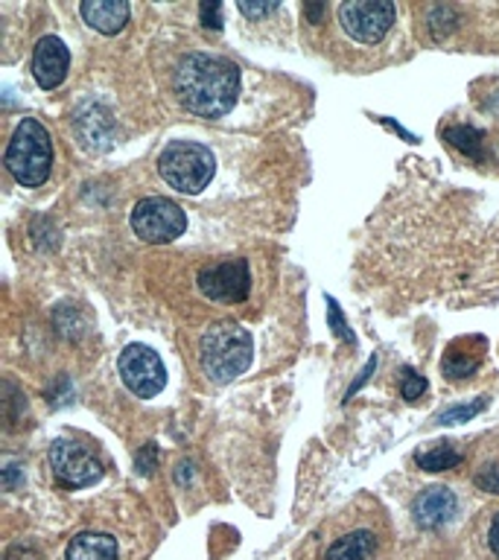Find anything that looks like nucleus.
<instances>
[{
    "mask_svg": "<svg viewBox=\"0 0 499 560\" xmlns=\"http://www.w3.org/2000/svg\"><path fill=\"white\" fill-rule=\"evenodd\" d=\"M473 481H476V488L485 490V493H497L499 497V464H485V467H479L476 470V476H473Z\"/></svg>",
    "mask_w": 499,
    "mask_h": 560,
    "instance_id": "22",
    "label": "nucleus"
},
{
    "mask_svg": "<svg viewBox=\"0 0 499 560\" xmlns=\"http://www.w3.org/2000/svg\"><path fill=\"white\" fill-rule=\"evenodd\" d=\"M444 140L450 143L453 149H459L462 155L473 158V161H485V135L479 129H473V126H446L444 131Z\"/></svg>",
    "mask_w": 499,
    "mask_h": 560,
    "instance_id": "16",
    "label": "nucleus"
},
{
    "mask_svg": "<svg viewBox=\"0 0 499 560\" xmlns=\"http://www.w3.org/2000/svg\"><path fill=\"white\" fill-rule=\"evenodd\" d=\"M120 549L112 534L100 532H82L70 540L65 560H117Z\"/></svg>",
    "mask_w": 499,
    "mask_h": 560,
    "instance_id": "14",
    "label": "nucleus"
},
{
    "mask_svg": "<svg viewBox=\"0 0 499 560\" xmlns=\"http://www.w3.org/2000/svg\"><path fill=\"white\" fill-rule=\"evenodd\" d=\"M53 476L61 488H88L103 476V462L91 446L79 444L73 438H59L50 446Z\"/></svg>",
    "mask_w": 499,
    "mask_h": 560,
    "instance_id": "7",
    "label": "nucleus"
},
{
    "mask_svg": "<svg viewBox=\"0 0 499 560\" xmlns=\"http://www.w3.org/2000/svg\"><path fill=\"white\" fill-rule=\"evenodd\" d=\"M70 70V52L59 35H44L33 50V77L44 91H53L65 82Z\"/></svg>",
    "mask_w": 499,
    "mask_h": 560,
    "instance_id": "10",
    "label": "nucleus"
},
{
    "mask_svg": "<svg viewBox=\"0 0 499 560\" xmlns=\"http://www.w3.org/2000/svg\"><path fill=\"white\" fill-rule=\"evenodd\" d=\"M152 467H155V446L149 444L147 450L138 455V472L149 476V472H152Z\"/></svg>",
    "mask_w": 499,
    "mask_h": 560,
    "instance_id": "25",
    "label": "nucleus"
},
{
    "mask_svg": "<svg viewBox=\"0 0 499 560\" xmlns=\"http://www.w3.org/2000/svg\"><path fill=\"white\" fill-rule=\"evenodd\" d=\"M117 371H120L123 385L135 397H155L158 392H164L166 368L155 350L147 345H129L123 350L117 359Z\"/></svg>",
    "mask_w": 499,
    "mask_h": 560,
    "instance_id": "8",
    "label": "nucleus"
},
{
    "mask_svg": "<svg viewBox=\"0 0 499 560\" xmlns=\"http://www.w3.org/2000/svg\"><path fill=\"white\" fill-rule=\"evenodd\" d=\"M201 295L213 304H243L252 292V271L245 260H222L199 271Z\"/></svg>",
    "mask_w": 499,
    "mask_h": 560,
    "instance_id": "9",
    "label": "nucleus"
},
{
    "mask_svg": "<svg viewBox=\"0 0 499 560\" xmlns=\"http://www.w3.org/2000/svg\"><path fill=\"white\" fill-rule=\"evenodd\" d=\"M201 24L208 26V30H222V3H201L199 7Z\"/></svg>",
    "mask_w": 499,
    "mask_h": 560,
    "instance_id": "23",
    "label": "nucleus"
},
{
    "mask_svg": "<svg viewBox=\"0 0 499 560\" xmlns=\"http://www.w3.org/2000/svg\"><path fill=\"white\" fill-rule=\"evenodd\" d=\"M397 18V7L388 0H348L339 7L341 30L359 44H380Z\"/></svg>",
    "mask_w": 499,
    "mask_h": 560,
    "instance_id": "6",
    "label": "nucleus"
},
{
    "mask_svg": "<svg viewBox=\"0 0 499 560\" xmlns=\"http://www.w3.org/2000/svg\"><path fill=\"white\" fill-rule=\"evenodd\" d=\"M374 368H376V359H371V362H368V365H365V371H362V374H359V380H357V383L350 385L348 397H350V394H357V388H359V385H362V383H365V380H368V374H371V371H374Z\"/></svg>",
    "mask_w": 499,
    "mask_h": 560,
    "instance_id": "28",
    "label": "nucleus"
},
{
    "mask_svg": "<svg viewBox=\"0 0 499 560\" xmlns=\"http://www.w3.org/2000/svg\"><path fill=\"white\" fill-rule=\"evenodd\" d=\"M236 9H240L245 18L257 21V18H266V15H271V12H278L280 3H245V0H240V3H236Z\"/></svg>",
    "mask_w": 499,
    "mask_h": 560,
    "instance_id": "24",
    "label": "nucleus"
},
{
    "mask_svg": "<svg viewBox=\"0 0 499 560\" xmlns=\"http://www.w3.org/2000/svg\"><path fill=\"white\" fill-rule=\"evenodd\" d=\"M423 392H427V380H423V376H420V374H415L411 368H406V371H403V376H401L403 400L415 402Z\"/></svg>",
    "mask_w": 499,
    "mask_h": 560,
    "instance_id": "20",
    "label": "nucleus"
},
{
    "mask_svg": "<svg viewBox=\"0 0 499 560\" xmlns=\"http://www.w3.org/2000/svg\"><path fill=\"white\" fill-rule=\"evenodd\" d=\"M254 359L252 332L236 322H217L201 332L199 368L210 383L228 385L248 371Z\"/></svg>",
    "mask_w": 499,
    "mask_h": 560,
    "instance_id": "2",
    "label": "nucleus"
},
{
    "mask_svg": "<svg viewBox=\"0 0 499 560\" xmlns=\"http://www.w3.org/2000/svg\"><path fill=\"white\" fill-rule=\"evenodd\" d=\"M158 173L173 190L196 196L208 187L217 173V158L196 140H173L158 158Z\"/></svg>",
    "mask_w": 499,
    "mask_h": 560,
    "instance_id": "4",
    "label": "nucleus"
},
{
    "mask_svg": "<svg viewBox=\"0 0 499 560\" xmlns=\"http://www.w3.org/2000/svg\"><path fill=\"white\" fill-rule=\"evenodd\" d=\"M455 508H459V499L450 488H427L415 499V508H411V514H415V523L420 528H427V532H436L441 525H446L455 516Z\"/></svg>",
    "mask_w": 499,
    "mask_h": 560,
    "instance_id": "11",
    "label": "nucleus"
},
{
    "mask_svg": "<svg viewBox=\"0 0 499 560\" xmlns=\"http://www.w3.org/2000/svg\"><path fill=\"white\" fill-rule=\"evenodd\" d=\"M327 322H330V330L336 332L341 341H350V345H353V332L348 330V324H345V315H341L336 298H327Z\"/></svg>",
    "mask_w": 499,
    "mask_h": 560,
    "instance_id": "21",
    "label": "nucleus"
},
{
    "mask_svg": "<svg viewBox=\"0 0 499 560\" xmlns=\"http://www.w3.org/2000/svg\"><path fill=\"white\" fill-rule=\"evenodd\" d=\"M455 26V12L450 7H436L429 12V30H432V38L441 42L444 35H450V30Z\"/></svg>",
    "mask_w": 499,
    "mask_h": 560,
    "instance_id": "19",
    "label": "nucleus"
},
{
    "mask_svg": "<svg viewBox=\"0 0 499 560\" xmlns=\"http://www.w3.org/2000/svg\"><path fill=\"white\" fill-rule=\"evenodd\" d=\"M376 555V537L365 528H359V532H350L345 537L333 542L324 560H374Z\"/></svg>",
    "mask_w": 499,
    "mask_h": 560,
    "instance_id": "15",
    "label": "nucleus"
},
{
    "mask_svg": "<svg viewBox=\"0 0 499 560\" xmlns=\"http://www.w3.org/2000/svg\"><path fill=\"white\" fill-rule=\"evenodd\" d=\"M485 348H488V341L481 339V336L455 339L444 350V359H441V371H444L446 380H467V376L476 374L481 359H485Z\"/></svg>",
    "mask_w": 499,
    "mask_h": 560,
    "instance_id": "12",
    "label": "nucleus"
},
{
    "mask_svg": "<svg viewBox=\"0 0 499 560\" xmlns=\"http://www.w3.org/2000/svg\"><path fill=\"white\" fill-rule=\"evenodd\" d=\"M485 409H488V397H476V400L459 402V406H453V409L441 411L436 423H441V427H455V423L473 420L476 415H481Z\"/></svg>",
    "mask_w": 499,
    "mask_h": 560,
    "instance_id": "18",
    "label": "nucleus"
},
{
    "mask_svg": "<svg viewBox=\"0 0 499 560\" xmlns=\"http://www.w3.org/2000/svg\"><path fill=\"white\" fill-rule=\"evenodd\" d=\"M324 3H306L304 7V15L310 18V21H313V24H318V21H322V15H324Z\"/></svg>",
    "mask_w": 499,
    "mask_h": 560,
    "instance_id": "27",
    "label": "nucleus"
},
{
    "mask_svg": "<svg viewBox=\"0 0 499 560\" xmlns=\"http://www.w3.org/2000/svg\"><path fill=\"white\" fill-rule=\"evenodd\" d=\"M3 164L21 187H38L53 170V143L42 122L24 117L9 140Z\"/></svg>",
    "mask_w": 499,
    "mask_h": 560,
    "instance_id": "3",
    "label": "nucleus"
},
{
    "mask_svg": "<svg viewBox=\"0 0 499 560\" xmlns=\"http://www.w3.org/2000/svg\"><path fill=\"white\" fill-rule=\"evenodd\" d=\"M488 546H490V551H494V555L499 558V514L494 516V523H490V528H488Z\"/></svg>",
    "mask_w": 499,
    "mask_h": 560,
    "instance_id": "26",
    "label": "nucleus"
},
{
    "mask_svg": "<svg viewBox=\"0 0 499 560\" xmlns=\"http://www.w3.org/2000/svg\"><path fill=\"white\" fill-rule=\"evenodd\" d=\"M418 464L427 472L453 470V467H459V464H462V453H459L453 444H441V446H432V450H427V453H420Z\"/></svg>",
    "mask_w": 499,
    "mask_h": 560,
    "instance_id": "17",
    "label": "nucleus"
},
{
    "mask_svg": "<svg viewBox=\"0 0 499 560\" xmlns=\"http://www.w3.org/2000/svg\"><path fill=\"white\" fill-rule=\"evenodd\" d=\"M131 231L149 245L173 243L187 231V213L164 196H149L131 210Z\"/></svg>",
    "mask_w": 499,
    "mask_h": 560,
    "instance_id": "5",
    "label": "nucleus"
},
{
    "mask_svg": "<svg viewBox=\"0 0 499 560\" xmlns=\"http://www.w3.org/2000/svg\"><path fill=\"white\" fill-rule=\"evenodd\" d=\"M79 15L85 18V24L96 33L117 35L129 24V3L126 0H85L79 7Z\"/></svg>",
    "mask_w": 499,
    "mask_h": 560,
    "instance_id": "13",
    "label": "nucleus"
},
{
    "mask_svg": "<svg viewBox=\"0 0 499 560\" xmlns=\"http://www.w3.org/2000/svg\"><path fill=\"white\" fill-rule=\"evenodd\" d=\"M175 94L196 117H222L240 96V70L234 61L210 52H187L175 70Z\"/></svg>",
    "mask_w": 499,
    "mask_h": 560,
    "instance_id": "1",
    "label": "nucleus"
}]
</instances>
